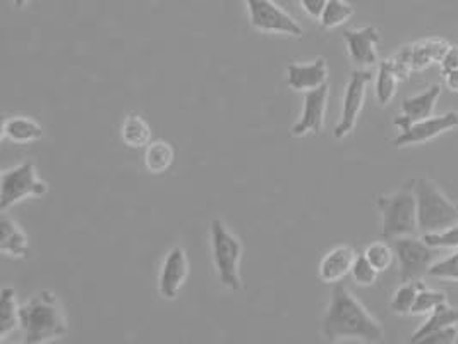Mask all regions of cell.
Here are the masks:
<instances>
[{"mask_svg": "<svg viewBox=\"0 0 458 344\" xmlns=\"http://www.w3.org/2000/svg\"><path fill=\"white\" fill-rule=\"evenodd\" d=\"M321 334L330 343L376 344L385 340L383 325L342 282L334 284L330 303L321 321Z\"/></svg>", "mask_w": 458, "mask_h": 344, "instance_id": "cell-1", "label": "cell"}, {"mask_svg": "<svg viewBox=\"0 0 458 344\" xmlns=\"http://www.w3.org/2000/svg\"><path fill=\"white\" fill-rule=\"evenodd\" d=\"M21 331L24 344L52 343L67 334V317L52 291L42 289L22 303Z\"/></svg>", "mask_w": 458, "mask_h": 344, "instance_id": "cell-2", "label": "cell"}, {"mask_svg": "<svg viewBox=\"0 0 458 344\" xmlns=\"http://www.w3.org/2000/svg\"><path fill=\"white\" fill-rule=\"evenodd\" d=\"M376 205L381 214V236L385 239L394 241L396 237L416 236L419 233L414 179L394 194H379Z\"/></svg>", "mask_w": 458, "mask_h": 344, "instance_id": "cell-3", "label": "cell"}, {"mask_svg": "<svg viewBox=\"0 0 458 344\" xmlns=\"http://www.w3.org/2000/svg\"><path fill=\"white\" fill-rule=\"evenodd\" d=\"M417 200V224L420 235L443 231L458 224V205L428 177L414 179Z\"/></svg>", "mask_w": 458, "mask_h": 344, "instance_id": "cell-4", "label": "cell"}, {"mask_svg": "<svg viewBox=\"0 0 458 344\" xmlns=\"http://www.w3.org/2000/svg\"><path fill=\"white\" fill-rule=\"evenodd\" d=\"M211 254L220 284L229 291L242 289L241 260L244 254L242 241L233 235L227 224L220 219H213L209 224Z\"/></svg>", "mask_w": 458, "mask_h": 344, "instance_id": "cell-5", "label": "cell"}, {"mask_svg": "<svg viewBox=\"0 0 458 344\" xmlns=\"http://www.w3.org/2000/svg\"><path fill=\"white\" fill-rule=\"evenodd\" d=\"M48 194V183L38 177L33 162H22L20 166L2 174L0 179V211L14 207L26 198H40Z\"/></svg>", "mask_w": 458, "mask_h": 344, "instance_id": "cell-6", "label": "cell"}, {"mask_svg": "<svg viewBox=\"0 0 458 344\" xmlns=\"http://www.w3.org/2000/svg\"><path fill=\"white\" fill-rule=\"evenodd\" d=\"M396 260L400 265V280H422L431 265L443 257V250L429 246L424 237L402 236L394 239Z\"/></svg>", "mask_w": 458, "mask_h": 344, "instance_id": "cell-7", "label": "cell"}, {"mask_svg": "<svg viewBox=\"0 0 458 344\" xmlns=\"http://www.w3.org/2000/svg\"><path fill=\"white\" fill-rule=\"evenodd\" d=\"M373 73L368 69H354L351 73L349 83L345 86L344 100H342V114L334 129V136L336 140L347 138L359 121V116L364 108L368 86L373 82Z\"/></svg>", "mask_w": 458, "mask_h": 344, "instance_id": "cell-8", "label": "cell"}, {"mask_svg": "<svg viewBox=\"0 0 458 344\" xmlns=\"http://www.w3.org/2000/svg\"><path fill=\"white\" fill-rule=\"evenodd\" d=\"M250 11V26L261 33L301 37L302 26L275 0H244Z\"/></svg>", "mask_w": 458, "mask_h": 344, "instance_id": "cell-9", "label": "cell"}, {"mask_svg": "<svg viewBox=\"0 0 458 344\" xmlns=\"http://www.w3.org/2000/svg\"><path fill=\"white\" fill-rule=\"evenodd\" d=\"M455 128H458L457 110H450L441 116H431L428 119L417 121L409 128L402 129L400 134L394 140V147L405 149V147H412V145H420V143L431 142L437 136Z\"/></svg>", "mask_w": 458, "mask_h": 344, "instance_id": "cell-10", "label": "cell"}, {"mask_svg": "<svg viewBox=\"0 0 458 344\" xmlns=\"http://www.w3.org/2000/svg\"><path fill=\"white\" fill-rule=\"evenodd\" d=\"M330 100V85L316 88L304 93V108L299 121L292 126V134L302 138L308 134H319L325 128L327 108Z\"/></svg>", "mask_w": 458, "mask_h": 344, "instance_id": "cell-11", "label": "cell"}, {"mask_svg": "<svg viewBox=\"0 0 458 344\" xmlns=\"http://www.w3.org/2000/svg\"><path fill=\"white\" fill-rule=\"evenodd\" d=\"M189 278V258L182 246L168 252L158 274V293L164 300H175Z\"/></svg>", "mask_w": 458, "mask_h": 344, "instance_id": "cell-12", "label": "cell"}, {"mask_svg": "<svg viewBox=\"0 0 458 344\" xmlns=\"http://www.w3.org/2000/svg\"><path fill=\"white\" fill-rule=\"evenodd\" d=\"M344 40L347 43L351 61L359 65V69L377 64V47L381 43V35L377 28L364 26L357 30H345Z\"/></svg>", "mask_w": 458, "mask_h": 344, "instance_id": "cell-13", "label": "cell"}, {"mask_svg": "<svg viewBox=\"0 0 458 344\" xmlns=\"http://www.w3.org/2000/svg\"><path fill=\"white\" fill-rule=\"evenodd\" d=\"M443 88L439 85L429 86L428 90H424L422 93L414 95V97H407L402 102L400 114L394 119V125L396 128H409L411 125H414L417 121L428 119L431 116H435V108H437V100L441 97Z\"/></svg>", "mask_w": 458, "mask_h": 344, "instance_id": "cell-14", "label": "cell"}, {"mask_svg": "<svg viewBox=\"0 0 458 344\" xmlns=\"http://www.w3.org/2000/svg\"><path fill=\"white\" fill-rule=\"evenodd\" d=\"M330 69L325 57H318L311 63L306 64H293L287 67V85L291 86L293 91L308 93L316 88L328 85Z\"/></svg>", "mask_w": 458, "mask_h": 344, "instance_id": "cell-15", "label": "cell"}, {"mask_svg": "<svg viewBox=\"0 0 458 344\" xmlns=\"http://www.w3.org/2000/svg\"><path fill=\"white\" fill-rule=\"evenodd\" d=\"M357 255L359 254L349 245L335 246L330 252H327L325 257L319 262V269H318L319 280L332 286L342 282L351 274Z\"/></svg>", "mask_w": 458, "mask_h": 344, "instance_id": "cell-16", "label": "cell"}, {"mask_svg": "<svg viewBox=\"0 0 458 344\" xmlns=\"http://www.w3.org/2000/svg\"><path fill=\"white\" fill-rule=\"evenodd\" d=\"M0 252L9 258H26L30 252V236L5 212L0 217Z\"/></svg>", "mask_w": 458, "mask_h": 344, "instance_id": "cell-17", "label": "cell"}, {"mask_svg": "<svg viewBox=\"0 0 458 344\" xmlns=\"http://www.w3.org/2000/svg\"><path fill=\"white\" fill-rule=\"evenodd\" d=\"M450 43L443 39H426L409 45L412 71H424L429 65L439 64L445 57Z\"/></svg>", "mask_w": 458, "mask_h": 344, "instance_id": "cell-18", "label": "cell"}, {"mask_svg": "<svg viewBox=\"0 0 458 344\" xmlns=\"http://www.w3.org/2000/svg\"><path fill=\"white\" fill-rule=\"evenodd\" d=\"M2 136L13 143H31L43 138V128L33 117L13 116L4 121Z\"/></svg>", "mask_w": 458, "mask_h": 344, "instance_id": "cell-19", "label": "cell"}, {"mask_svg": "<svg viewBox=\"0 0 458 344\" xmlns=\"http://www.w3.org/2000/svg\"><path fill=\"white\" fill-rule=\"evenodd\" d=\"M18 329H21V305H18L13 288H4L0 293V341L5 343Z\"/></svg>", "mask_w": 458, "mask_h": 344, "instance_id": "cell-20", "label": "cell"}, {"mask_svg": "<svg viewBox=\"0 0 458 344\" xmlns=\"http://www.w3.org/2000/svg\"><path fill=\"white\" fill-rule=\"evenodd\" d=\"M455 323H458V308H454L448 303H443V305L437 306V310H433L429 314L426 322L420 323V327L412 334L411 343L420 344V341L428 334L439 331V329H445L448 325H455Z\"/></svg>", "mask_w": 458, "mask_h": 344, "instance_id": "cell-21", "label": "cell"}, {"mask_svg": "<svg viewBox=\"0 0 458 344\" xmlns=\"http://www.w3.org/2000/svg\"><path fill=\"white\" fill-rule=\"evenodd\" d=\"M121 138L129 149H146L151 142V126L143 116L129 114L121 126Z\"/></svg>", "mask_w": 458, "mask_h": 344, "instance_id": "cell-22", "label": "cell"}, {"mask_svg": "<svg viewBox=\"0 0 458 344\" xmlns=\"http://www.w3.org/2000/svg\"><path fill=\"white\" fill-rule=\"evenodd\" d=\"M175 160V150L165 140L149 142L145 149V168L149 174H165Z\"/></svg>", "mask_w": 458, "mask_h": 344, "instance_id": "cell-23", "label": "cell"}, {"mask_svg": "<svg viewBox=\"0 0 458 344\" xmlns=\"http://www.w3.org/2000/svg\"><path fill=\"white\" fill-rule=\"evenodd\" d=\"M400 83V78L395 73V69L390 64V61H383L377 64V73H376V100L379 106H388L396 95V88Z\"/></svg>", "mask_w": 458, "mask_h": 344, "instance_id": "cell-24", "label": "cell"}, {"mask_svg": "<svg viewBox=\"0 0 458 344\" xmlns=\"http://www.w3.org/2000/svg\"><path fill=\"white\" fill-rule=\"evenodd\" d=\"M422 280H411V282H402L396 288L392 301H390V310L398 315V317H407L412 315V308L416 303L417 293L422 288Z\"/></svg>", "mask_w": 458, "mask_h": 344, "instance_id": "cell-25", "label": "cell"}, {"mask_svg": "<svg viewBox=\"0 0 458 344\" xmlns=\"http://www.w3.org/2000/svg\"><path fill=\"white\" fill-rule=\"evenodd\" d=\"M354 16V7L347 0H328L319 22L327 30H334Z\"/></svg>", "mask_w": 458, "mask_h": 344, "instance_id": "cell-26", "label": "cell"}, {"mask_svg": "<svg viewBox=\"0 0 458 344\" xmlns=\"http://www.w3.org/2000/svg\"><path fill=\"white\" fill-rule=\"evenodd\" d=\"M364 257L368 258L376 271L381 274L394 265L396 258L395 248L385 241H375L368 245V248L364 250Z\"/></svg>", "mask_w": 458, "mask_h": 344, "instance_id": "cell-27", "label": "cell"}, {"mask_svg": "<svg viewBox=\"0 0 458 344\" xmlns=\"http://www.w3.org/2000/svg\"><path fill=\"white\" fill-rule=\"evenodd\" d=\"M448 303V297L445 291L439 289H431L426 284H422V288L417 293L416 303L412 308V315H424V314H431L433 310H437L439 305Z\"/></svg>", "mask_w": 458, "mask_h": 344, "instance_id": "cell-28", "label": "cell"}, {"mask_svg": "<svg viewBox=\"0 0 458 344\" xmlns=\"http://www.w3.org/2000/svg\"><path fill=\"white\" fill-rule=\"evenodd\" d=\"M429 278L439 280H454L458 282V250L448 257H441L435 262L428 272Z\"/></svg>", "mask_w": 458, "mask_h": 344, "instance_id": "cell-29", "label": "cell"}, {"mask_svg": "<svg viewBox=\"0 0 458 344\" xmlns=\"http://www.w3.org/2000/svg\"><path fill=\"white\" fill-rule=\"evenodd\" d=\"M351 276L355 280V284L368 288V286L375 284L379 272L373 267V263L364 257V254H360V255H357V258H355Z\"/></svg>", "mask_w": 458, "mask_h": 344, "instance_id": "cell-30", "label": "cell"}, {"mask_svg": "<svg viewBox=\"0 0 458 344\" xmlns=\"http://www.w3.org/2000/svg\"><path fill=\"white\" fill-rule=\"evenodd\" d=\"M422 237L429 246H435L439 250H458V224L437 233L422 235Z\"/></svg>", "mask_w": 458, "mask_h": 344, "instance_id": "cell-31", "label": "cell"}, {"mask_svg": "<svg viewBox=\"0 0 458 344\" xmlns=\"http://www.w3.org/2000/svg\"><path fill=\"white\" fill-rule=\"evenodd\" d=\"M458 341V323L428 334L420 344H455Z\"/></svg>", "mask_w": 458, "mask_h": 344, "instance_id": "cell-32", "label": "cell"}, {"mask_svg": "<svg viewBox=\"0 0 458 344\" xmlns=\"http://www.w3.org/2000/svg\"><path fill=\"white\" fill-rule=\"evenodd\" d=\"M295 4L311 18V20H318L321 18L328 0H295Z\"/></svg>", "mask_w": 458, "mask_h": 344, "instance_id": "cell-33", "label": "cell"}, {"mask_svg": "<svg viewBox=\"0 0 458 344\" xmlns=\"http://www.w3.org/2000/svg\"><path fill=\"white\" fill-rule=\"evenodd\" d=\"M439 65H441V73L443 74L458 69V45H452L450 43V47H448V50H446L445 57L441 59Z\"/></svg>", "mask_w": 458, "mask_h": 344, "instance_id": "cell-34", "label": "cell"}, {"mask_svg": "<svg viewBox=\"0 0 458 344\" xmlns=\"http://www.w3.org/2000/svg\"><path fill=\"white\" fill-rule=\"evenodd\" d=\"M443 76H445V85H446V88L450 91H454V93H458V69L450 71V73H446Z\"/></svg>", "mask_w": 458, "mask_h": 344, "instance_id": "cell-35", "label": "cell"}, {"mask_svg": "<svg viewBox=\"0 0 458 344\" xmlns=\"http://www.w3.org/2000/svg\"><path fill=\"white\" fill-rule=\"evenodd\" d=\"M28 2H30V0H13V4H14V7H16V9H22Z\"/></svg>", "mask_w": 458, "mask_h": 344, "instance_id": "cell-36", "label": "cell"}]
</instances>
